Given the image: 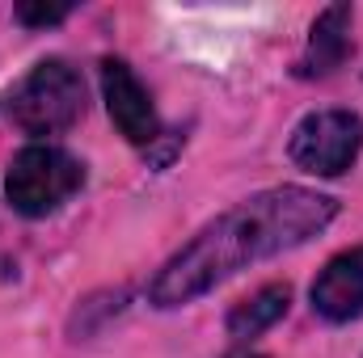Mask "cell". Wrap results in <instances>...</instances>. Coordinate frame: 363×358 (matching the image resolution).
<instances>
[{
	"label": "cell",
	"mask_w": 363,
	"mask_h": 358,
	"mask_svg": "<svg viewBox=\"0 0 363 358\" xmlns=\"http://www.w3.org/2000/svg\"><path fill=\"white\" fill-rule=\"evenodd\" d=\"M338 215V202L330 194L304 190V185H274L262 190L220 219H211L190 245L157 270L148 282L152 308H182L199 295H207L216 282L233 278L237 270L254 266L262 258H279L287 249H300L317 232H325Z\"/></svg>",
	"instance_id": "1"
},
{
	"label": "cell",
	"mask_w": 363,
	"mask_h": 358,
	"mask_svg": "<svg viewBox=\"0 0 363 358\" xmlns=\"http://www.w3.org/2000/svg\"><path fill=\"white\" fill-rule=\"evenodd\" d=\"M4 114L26 135H60L85 114V81L68 59H43L9 89Z\"/></svg>",
	"instance_id": "2"
},
{
	"label": "cell",
	"mask_w": 363,
	"mask_h": 358,
	"mask_svg": "<svg viewBox=\"0 0 363 358\" xmlns=\"http://www.w3.org/2000/svg\"><path fill=\"white\" fill-rule=\"evenodd\" d=\"M81 181H85V169L72 152H64L55 144H30L9 161L4 194L17 215L43 219V215H55L81 190Z\"/></svg>",
	"instance_id": "3"
},
{
	"label": "cell",
	"mask_w": 363,
	"mask_h": 358,
	"mask_svg": "<svg viewBox=\"0 0 363 358\" xmlns=\"http://www.w3.org/2000/svg\"><path fill=\"white\" fill-rule=\"evenodd\" d=\"M363 148V118L351 110H317L308 114L287 144V156L296 161V169L313 173V178H342Z\"/></svg>",
	"instance_id": "4"
},
{
	"label": "cell",
	"mask_w": 363,
	"mask_h": 358,
	"mask_svg": "<svg viewBox=\"0 0 363 358\" xmlns=\"http://www.w3.org/2000/svg\"><path fill=\"white\" fill-rule=\"evenodd\" d=\"M101 97H106V110L114 118V127L123 131L127 144H157L161 139V118H157V105L148 89L140 85V76L123 64V59H101Z\"/></svg>",
	"instance_id": "5"
},
{
	"label": "cell",
	"mask_w": 363,
	"mask_h": 358,
	"mask_svg": "<svg viewBox=\"0 0 363 358\" xmlns=\"http://www.w3.org/2000/svg\"><path fill=\"white\" fill-rule=\"evenodd\" d=\"M313 312L342 325L363 312V245L330 258L313 282Z\"/></svg>",
	"instance_id": "6"
},
{
	"label": "cell",
	"mask_w": 363,
	"mask_h": 358,
	"mask_svg": "<svg viewBox=\"0 0 363 358\" xmlns=\"http://www.w3.org/2000/svg\"><path fill=\"white\" fill-rule=\"evenodd\" d=\"M351 21H355V13H351V4H330V8H321L317 13V21H313V30H308V47H304V55H300V64H296V76L300 81H321V76H334L342 64H347V55H351Z\"/></svg>",
	"instance_id": "7"
},
{
	"label": "cell",
	"mask_w": 363,
	"mask_h": 358,
	"mask_svg": "<svg viewBox=\"0 0 363 358\" xmlns=\"http://www.w3.org/2000/svg\"><path fill=\"white\" fill-rule=\"evenodd\" d=\"M287 304H291L287 282L262 287L258 295H250L245 304H237V308L228 312V333H233V337H258V333H267L271 325H279V321L287 316Z\"/></svg>",
	"instance_id": "8"
},
{
	"label": "cell",
	"mask_w": 363,
	"mask_h": 358,
	"mask_svg": "<svg viewBox=\"0 0 363 358\" xmlns=\"http://www.w3.org/2000/svg\"><path fill=\"white\" fill-rule=\"evenodd\" d=\"M68 13H72V4H17V8H13V17H17L21 25H34V30L60 25Z\"/></svg>",
	"instance_id": "9"
},
{
	"label": "cell",
	"mask_w": 363,
	"mask_h": 358,
	"mask_svg": "<svg viewBox=\"0 0 363 358\" xmlns=\"http://www.w3.org/2000/svg\"><path fill=\"white\" fill-rule=\"evenodd\" d=\"M241 358H258V354H241Z\"/></svg>",
	"instance_id": "10"
}]
</instances>
